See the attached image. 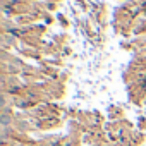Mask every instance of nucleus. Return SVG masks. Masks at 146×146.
I'll return each instance as SVG.
<instances>
[{"mask_svg": "<svg viewBox=\"0 0 146 146\" xmlns=\"http://www.w3.org/2000/svg\"><path fill=\"white\" fill-rule=\"evenodd\" d=\"M11 124H12V117H11L7 112H4L2 115H0V125H2V127L5 129V127H9Z\"/></svg>", "mask_w": 146, "mask_h": 146, "instance_id": "1", "label": "nucleus"}]
</instances>
